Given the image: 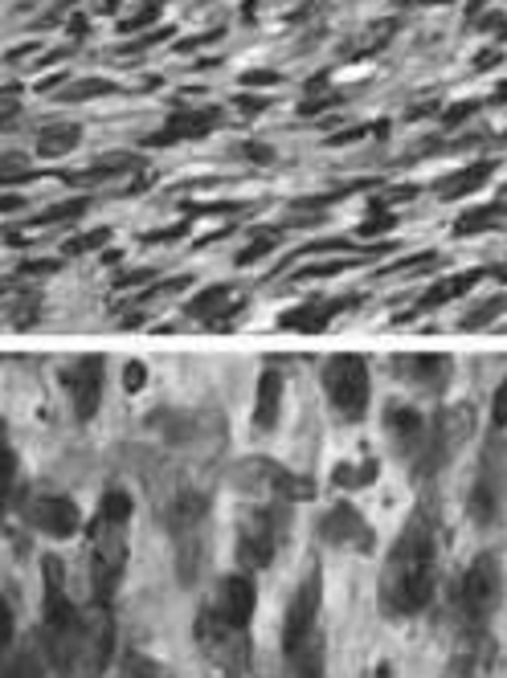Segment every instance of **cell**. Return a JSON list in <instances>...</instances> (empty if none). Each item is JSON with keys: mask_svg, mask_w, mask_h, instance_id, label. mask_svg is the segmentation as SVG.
I'll return each instance as SVG.
<instances>
[{"mask_svg": "<svg viewBox=\"0 0 507 678\" xmlns=\"http://www.w3.org/2000/svg\"><path fill=\"white\" fill-rule=\"evenodd\" d=\"M283 527H287L283 503L246 507V511H242V520H238V564H242L246 573L266 568V564L275 560L278 540H283Z\"/></svg>", "mask_w": 507, "mask_h": 678, "instance_id": "cell-7", "label": "cell"}, {"mask_svg": "<svg viewBox=\"0 0 507 678\" xmlns=\"http://www.w3.org/2000/svg\"><path fill=\"white\" fill-rule=\"evenodd\" d=\"M107 242V230H99V233H90V237H78L70 249H95V246H102Z\"/></svg>", "mask_w": 507, "mask_h": 678, "instance_id": "cell-36", "label": "cell"}, {"mask_svg": "<svg viewBox=\"0 0 507 678\" xmlns=\"http://www.w3.org/2000/svg\"><path fill=\"white\" fill-rule=\"evenodd\" d=\"M332 482L340 487V491H364V487H373L377 482V463L373 458H364V463H340L335 466Z\"/></svg>", "mask_w": 507, "mask_h": 678, "instance_id": "cell-25", "label": "cell"}, {"mask_svg": "<svg viewBox=\"0 0 507 678\" xmlns=\"http://www.w3.org/2000/svg\"><path fill=\"white\" fill-rule=\"evenodd\" d=\"M393 373L401 376L406 385L421 392H438L442 385H450V373H454V360L442 356V352H401V356H393Z\"/></svg>", "mask_w": 507, "mask_h": 678, "instance_id": "cell-16", "label": "cell"}, {"mask_svg": "<svg viewBox=\"0 0 507 678\" xmlns=\"http://www.w3.org/2000/svg\"><path fill=\"white\" fill-rule=\"evenodd\" d=\"M466 115H471V107H454V111H447V123H459Z\"/></svg>", "mask_w": 507, "mask_h": 678, "instance_id": "cell-40", "label": "cell"}, {"mask_svg": "<svg viewBox=\"0 0 507 678\" xmlns=\"http://www.w3.org/2000/svg\"><path fill=\"white\" fill-rule=\"evenodd\" d=\"M475 404H447L430 425H426V437H421V449L414 454V478H430L438 475L447 463L459 458V449L475 437Z\"/></svg>", "mask_w": 507, "mask_h": 678, "instance_id": "cell-4", "label": "cell"}, {"mask_svg": "<svg viewBox=\"0 0 507 678\" xmlns=\"http://www.w3.org/2000/svg\"><path fill=\"white\" fill-rule=\"evenodd\" d=\"M319 601H323V580H319V573H307V580L295 589V597H290L287 618H283V649L299 646L307 634H316Z\"/></svg>", "mask_w": 507, "mask_h": 678, "instance_id": "cell-13", "label": "cell"}, {"mask_svg": "<svg viewBox=\"0 0 507 678\" xmlns=\"http://www.w3.org/2000/svg\"><path fill=\"white\" fill-rule=\"evenodd\" d=\"M385 430H389L397 454H418L421 437H426V421H421V413L418 409H409V404H389V409H385Z\"/></svg>", "mask_w": 507, "mask_h": 678, "instance_id": "cell-21", "label": "cell"}, {"mask_svg": "<svg viewBox=\"0 0 507 678\" xmlns=\"http://www.w3.org/2000/svg\"><path fill=\"white\" fill-rule=\"evenodd\" d=\"M361 303V294H352V299H335V303H304L287 311V315H278V327H295V332H319V327H328L340 311H349V307Z\"/></svg>", "mask_w": 507, "mask_h": 678, "instance_id": "cell-22", "label": "cell"}, {"mask_svg": "<svg viewBox=\"0 0 507 678\" xmlns=\"http://www.w3.org/2000/svg\"><path fill=\"white\" fill-rule=\"evenodd\" d=\"M483 30H504V16H483Z\"/></svg>", "mask_w": 507, "mask_h": 678, "instance_id": "cell-41", "label": "cell"}, {"mask_svg": "<svg viewBox=\"0 0 507 678\" xmlns=\"http://www.w3.org/2000/svg\"><path fill=\"white\" fill-rule=\"evenodd\" d=\"M492 173H495V159L471 164L466 173H459V180H447V185H442V197H447V201H454V197H466V192H475V188L487 185V180H492Z\"/></svg>", "mask_w": 507, "mask_h": 678, "instance_id": "cell-24", "label": "cell"}, {"mask_svg": "<svg viewBox=\"0 0 507 678\" xmlns=\"http://www.w3.org/2000/svg\"><path fill=\"white\" fill-rule=\"evenodd\" d=\"M323 392L332 401L335 418L344 421H361L368 413V360L356 356V352H335L323 364Z\"/></svg>", "mask_w": 507, "mask_h": 678, "instance_id": "cell-6", "label": "cell"}, {"mask_svg": "<svg viewBox=\"0 0 507 678\" xmlns=\"http://www.w3.org/2000/svg\"><path fill=\"white\" fill-rule=\"evenodd\" d=\"M189 319H201V323H209V327H230L233 319L242 315V307H238V294H233V287H209L201 290L197 299H192L189 307Z\"/></svg>", "mask_w": 507, "mask_h": 678, "instance_id": "cell-19", "label": "cell"}, {"mask_svg": "<svg viewBox=\"0 0 507 678\" xmlns=\"http://www.w3.org/2000/svg\"><path fill=\"white\" fill-rule=\"evenodd\" d=\"M102 368L107 360L102 356H78L62 368V389L70 392V404L74 413L82 421H90L99 413V401H102Z\"/></svg>", "mask_w": 507, "mask_h": 678, "instance_id": "cell-12", "label": "cell"}, {"mask_svg": "<svg viewBox=\"0 0 507 678\" xmlns=\"http://www.w3.org/2000/svg\"><path fill=\"white\" fill-rule=\"evenodd\" d=\"M283 401H287V380L275 368H262L258 389H254V430H275L278 413H283Z\"/></svg>", "mask_w": 507, "mask_h": 678, "instance_id": "cell-20", "label": "cell"}, {"mask_svg": "<svg viewBox=\"0 0 507 678\" xmlns=\"http://www.w3.org/2000/svg\"><path fill=\"white\" fill-rule=\"evenodd\" d=\"M233 482L242 491L266 494L271 503H307L316 494V482L304 475H295L287 466L266 463V458H246V463L233 466Z\"/></svg>", "mask_w": 507, "mask_h": 678, "instance_id": "cell-8", "label": "cell"}, {"mask_svg": "<svg viewBox=\"0 0 507 678\" xmlns=\"http://www.w3.org/2000/svg\"><path fill=\"white\" fill-rule=\"evenodd\" d=\"M483 275H487V270H466V275L442 278V282H434V287L426 290V294H421L418 303H414V311H406V315H397V319L406 323V319H414V315H426V311H438V307L450 303V299H463L466 290L475 287V282H478V278H483Z\"/></svg>", "mask_w": 507, "mask_h": 678, "instance_id": "cell-23", "label": "cell"}, {"mask_svg": "<svg viewBox=\"0 0 507 678\" xmlns=\"http://www.w3.org/2000/svg\"><path fill=\"white\" fill-rule=\"evenodd\" d=\"M128 491L102 494L99 511L90 520V585H95V601H111V592L123 580V568H128Z\"/></svg>", "mask_w": 507, "mask_h": 678, "instance_id": "cell-2", "label": "cell"}, {"mask_svg": "<svg viewBox=\"0 0 507 678\" xmlns=\"http://www.w3.org/2000/svg\"><path fill=\"white\" fill-rule=\"evenodd\" d=\"M147 275H152V270H135V275H119V278H115V287L123 290V287H131V282H144Z\"/></svg>", "mask_w": 507, "mask_h": 678, "instance_id": "cell-38", "label": "cell"}, {"mask_svg": "<svg viewBox=\"0 0 507 678\" xmlns=\"http://www.w3.org/2000/svg\"><path fill=\"white\" fill-rule=\"evenodd\" d=\"M499 58H504L499 49H487V54H478L475 58V70H492V66H499Z\"/></svg>", "mask_w": 507, "mask_h": 678, "instance_id": "cell-37", "label": "cell"}, {"mask_svg": "<svg viewBox=\"0 0 507 678\" xmlns=\"http://www.w3.org/2000/svg\"><path fill=\"white\" fill-rule=\"evenodd\" d=\"M123 678H168L164 663H152L144 654H128L123 658Z\"/></svg>", "mask_w": 507, "mask_h": 678, "instance_id": "cell-30", "label": "cell"}, {"mask_svg": "<svg viewBox=\"0 0 507 678\" xmlns=\"http://www.w3.org/2000/svg\"><path fill=\"white\" fill-rule=\"evenodd\" d=\"M21 511H25V520H30L37 532L54 535V540H70V535L82 527V511H78V503L66 499V494H33Z\"/></svg>", "mask_w": 507, "mask_h": 678, "instance_id": "cell-14", "label": "cell"}, {"mask_svg": "<svg viewBox=\"0 0 507 678\" xmlns=\"http://www.w3.org/2000/svg\"><path fill=\"white\" fill-rule=\"evenodd\" d=\"M373 678H393V675H389V666L381 663V666H377V675H373Z\"/></svg>", "mask_w": 507, "mask_h": 678, "instance_id": "cell-42", "label": "cell"}, {"mask_svg": "<svg viewBox=\"0 0 507 678\" xmlns=\"http://www.w3.org/2000/svg\"><path fill=\"white\" fill-rule=\"evenodd\" d=\"M499 597H504L499 560H495L492 552H483V556H475V564L466 568L463 585H459V613H463L466 630H483V621L495 613Z\"/></svg>", "mask_w": 507, "mask_h": 678, "instance_id": "cell-10", "label": "cell"}, {"mask_svg": "<svg viewBox=\"0 0 507 678\" xmlns=\"http://www.w3.org/2000/svg\"><path fill=\"white\" fill-rule=\"evenodd\" d=\"M254 605H258V592H254V580L246 573H233L218 585V597H213V613H221L233 625H246L254 618Z\"/></svg>", "mask_w": 507, "mask_h": 678, "instance_id": "cell-18", "label": "cell"}, {"mask_svg": "<svg viewBox=\"0 0 507 678\" xmlns=\"http://www.w3.org/2000/svg\"><path fill=\"white\" fill-rule=\"evenodd\" d=\"M144 380H147V376H144V364L131 360L128 373H123V389H128V392H140V389H144Z\"/></svg>", "mask_w": 507, "mask_h": 678, "instance_id": "cell-35", "label": "cell"}, {"mask_svg": "<svg viewBox=\"0 0 507 678\" xmlns=\"http://www.w3.org/2000/svg\"><path fill=\"white\" fill-rule=\"evenodd\" d=\"M507 213V201L499 204H487V209H478V213H466L459 216V225H454V233H471V230H487V225H495L499 216Z\"/></svg>", "mask_w": 507, "mask_h": 678, "instance_id": "cell-28", "label": "cell"}, {"mask_svg": "<svg viewBox=\"0 0 507 678\" xmlns=\"http://www.w3.org/2000/svg\"><path fill=\"white\" fill-rule=\"evenodd\" d=\"M319 532H323V540H328V544H335V548H356V552H373V548H377V540H373V527H368V520H364V515L352 503H335L332 511L323 515Z\"/></svg>", "mask_w": 507, "mask_h": 678, "instance_id": "cell-15", "label": "cell"}, {"mask_svg": "<svg viewBox=\"0 0 507 678\" xmlns=\"http://www.w3.org/2000/svg\"><path fill=\"white\" fill-rule=\"evenodd\" d=\"M492 425L495 430H504L507 425V380L495 389V397H492Z\"/></svg>", "mask_w": 507, "mask_h": 678, "instance_id": "cell-33", "label": "cell"}, {"mask_svg": "<svg viewBox=\"0 0 507 678\" xmlns=\"http://www.w3.org/2000/svg\"><path fill=\"white\" fill-rule=\"evenodd\" d=\"M495 99H507V87H504V90H499V95H495Z\"/></svg>", "mask_w": 507, "mask_h": 678, "instance_id": "cell-43", "label": "cell"}, {"mask_svg": "<svg viewBox=\"0 0 507 678\" xmlns=\"http://www.w3.org/2000/svg\"><path fill=\"white\" fill-rule=\"evenodd\" d=\"M16 491V454L9 442V425L0 421V507L9 503V494Z\"/></svg>", "mask_w": 507, "mask_h": 678, "instance_id": "cell-26", "label": "cell"}, {"mask_svg": "<svg viewBox=\"0 0 507 678\" xmlns=\"http://www.w3.org/2000/svg\"><path fill=\"white\" fill-rule=\"evenodd\" d=\"M278 246V233H271V230H262L258 237H254V246H246L242 254H238V262L246 266V262H254V258H262V254H271V249Z\"/></svg>", "mask_w": 507, "mask_h": 678, "instance_id": "cell-31", "label": "cell"}, {"mask_svg": "<svg viewBox=\"0 0 507 678\" xmlns=\"http://www.w3.org/2000/svg\"><path fill=\"white\" fill-rule=\"evenodd\" d=\"M0 678H45L42 654L37 649H21L13 663L0 670Z\"/></svg>", "mask_w": 507, "mask_h": 678, "instance_id": "cell-27", "label": "cell"}, {"mask_svg": "<svg viewBox=\"0 0 507 678\" xmlns=\"http://www.w3.org/2000/svg\"><path fill=\"white\" fill-rule=\"evenodd\" d=\"M507 311V294H495V299H487V303L478 307V311H471V315L463 319L466 332H475V327H487V323H495V319Z\"/></svg>", "mask_w": 507, "mask_h": 678, "instance_id": "cell-29", "label": "cell"}, {"mask_svg": "<svg viewBox=\"0 0 507 678\" xmlns=\"http://www.w3.org/2000/svg\"><path fill=\"white\" fill-rule=\"evenodd\" d=\"M9 642H13V609H9V601L0 597V654L9 649Z\"/></svg>", "mask_w": 507, "mask_h": 678, "instance_id": "cell-34", "label": "cell"}, {"mask_svg": "<svg viewBox=\"0 0 507 678\" xmlns=\"http://www.w3.org/2000/svg\"><path fill=\"white\" fill-rule=\"evenodd\" d=\"M42 613H45V630L54 642L70 634L74 618H78V609H74L70 592H66V573H62V560L58 556H42Z\"/></svg>", "mask_w": 507, "mask_h": 678, "instance_id": "cell-11", "label": "cell"}, {"mask_svg": "<svg viewBox=\"0 0 507 678\" xmlns=\"http://www.w3.org/2000/svg\"><path fill=\"white\" fill-rule=\"evenodd\" d=\"M426 4H434V0H426Z\"/></svg>", "mask_w": 507, "mask_h": 678, "instance_id": "cell-44", "label": "cell"}, {"mask_svg": "<svg viewBox=\"0 0 507 678\" xmlns=\"http://www.w3.org/2000/svg\"><path fill=\"white\" fill-rule=\"evenodd\" d=\"M504 499H507V446L504 437L495 433L492 442H487V449H483L475 487H471V520H475V527H492L504 515Z\"/></svg>", "mask_w": 507, "mask_h": 678, "instance_id": "cell-9", "label": "cell"}, {"mask_svg": "<svg viewBox=\"0 0 507 678\" xmlns=\"http://www.w3.org/2000/svg\"><path fill=\"white\" fill-rule=\"evenodd\" d=\"M495 663V642L483 630H466L463 634V646L450 654L447 663V675L442 678H487Z\"/></svg>", "mask_w": 507, "mask_h": 678, "instance_id": "cell-17", "label": "cell"}, {"mask_svg": "<svg viewBox=\"0 0 507 678\" xmlns=\"http://www.w3.org/2000/svg\"><path fill=\"white\" fill-rule=\"evenodd\" d=\"M246 82H250V87H254V82H258V87H266V82H275V74H266V70L246 74Z\"/></svg>", "mask_w": 507, "mask_h": 678, "instance_id": "cell-39", "label": "cell"}, {"mask_svg": "<svg viewBox=\"0 0 507 678\" xmlns=\"http://www.w3.org/2000/svg\"><path fill=\"white\" fill-rule=\"evenodd\" d=\"M62 658L70 666V678H102V670L111 666L115 654V621H111V605L95 601L87 613H78L70 625V634L58 642Z\"/></svg>", "mask_w": 507, "mask_h": 678, "instance_id": "cell-3", "label": "cell"}, {"mask_svg": "<svg viewBox=\"0 0 507 678\" xmlns=\"http://www.w3.org/2000/svg\"><path fill=\"white\" fill-rule=\"evenodd\" d=\"M438 589V523L434 511H414L393 540L381 573V613L414 618L434 601Z\"/></svg>", "mask_w": 507, "mask_h": 678, "instance_id": "cell-1", "label": "cell"}, {"mask_svg": "<svg viewBox=\"0 0 507 678\" xmlns=\"http://www.w3.org/2000/svg\"><path fill=\"white\" fill-rule=\"evenodd\" d=\"M74 140H78V131L74 127L49 131V135H45V144H42V152H66V147H74Z\"/></svg>", "mask_w": 507, "mask_h": 678, "instance_id": "cell-32", "label": "cell"}, {"mask_svg": "<svg viewBox=\"0 0 507 678\" xmlns=\"http://www.w3.org/2000/svg\"><path fill=\"white\" fill-rule=\"evenodd\" d=\"M197 646L221 678H242L250 670V658H254L246 625H233L213 609H205L197 618Z\"/></svg>", "mask_w": 507, "mask_h": 678, "instance_id": "cell-5", "label": "cell"}]
</instances>
